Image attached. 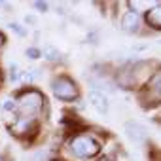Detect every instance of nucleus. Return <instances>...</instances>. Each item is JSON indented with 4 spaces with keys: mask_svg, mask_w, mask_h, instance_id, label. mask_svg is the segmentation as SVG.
Instances as JSON below:
<instances>
[{
    "mask_svg": "<svg viewBox=\"0 0 161 161\" xmlns=\"http://www.w3.org/2000/svg\"><path fill=\"white\" fill-rule=\"evenodd\" d=\"M40 106H42V95L36 93V91H27V93H23V95L19 97V101H17V110H19L21 114H25V116L36 114V112L40 110Z\"/></svg>",
    "mask_w": 161,
    "mask_h": 161,
    "instance_id": "f257e3e1",
    "label": "nucleus"
},
{
    "mask_svg": "<svg viewBox=\"0 0 161 161\" xmlns=\"http://www.w3.org/2000/svg\"><path fill=\"white\" fill-rule=\"evenodd\" d=\"M51 91L57 99H63V101H72L78 97V89L76 86L72 84V80L68 78H57L51 82Z\"/></svg>",
    "mask_w": 161,
    "mask_h": 161,
    "instance_id": "f03ea898",
    "label": "nucleus"
},
{
    "mask_svg": "<svg viewBox=\"0 0 161 161\" xmlns=\"http://www.w3.org/2000/svg\"><path fill=\"white\" fill-rule=\"evenodd\" d=\"M70 148L78 157H93L99 152V144L91 136H76L72 140Z\"/></svg>",
    "mask_w": 161,
    "mask_h": 161,
    "instance_id": "7ed1b4c3",
    "label": "nucleus"
},
{
    "mask_svg": "<svg viewBox=\"0 0 161 161\" xmlns=\"http://www.w3.org/2000/svg\"><path fill=\"white\" fill-rule=\"evenodd\" d=\"M125 133H127L129 140H133L135 144H144V140L148 138L146 127L140 125L138 121H127L125 123Z\"/></svg>",
    "mask_w": 161,
    "mask_h": 161,
    "instance_id": "20e7f679",
    "label": "nucleus"
},
{
    "mask_svg": "<svg viewBox=\"0 0 161 161\" xmlns=\"http://www.w3.org/2000/svg\"><path fill=\"white\" fill-rule=\"evenodd\" d=\"M89 103H91V106L99 112V114H108V99H106V95H103V93H99V91H89Z\"/></svg>",
    "mask_w": 161,
    "mask_h": 161,
    "instance_id": "39448f33",
    "label": "nucleus"
},
{
    "mask_svg": "<svg viewBox=\"0 0 161 161\" xmlns=\"http://www.w3.org/2000/svg\"><path fill=\"white\" fill-rule=\"evenodd\" d=\"M121 29L125 32H135L138 29V14L135 12H125L121 19Z\"/></svg>",
    "mask_w": 161,
    "mask_h": 161,
    "instance_id": "423d86ee",
    "label": "nucleus"
},
{
    "mask_svg": "<svg viewBox=\"0 0 161 161\" xmlns=\"http://www.w3.org/2000/svg\"><path fill=\"white\" fill-rule=\"evenodd\" d=\"M146 23L153 29H161V4L152 6L146 12Z\"/></svg>",
    "mask_w": 161,
    "mask_h": 161,
    "instance_id": "0eeeda50",
    "label": "nucleus"
},
{
    "mask_svg": "<svg viewBox=\"0 0 161 161\" xmlns=\"http://www.w3.org/2000/svg\"><path fill=\"white\" fill-rule=\"evenodd\" d=\"M91 87H93V91H99V93H108V95H114L116 93V87L110 84V82H106V80H103V78H93L91 80Z\"/></svg>",
    "mask_w": 161,
    "mask_h": 161,
    "instance_id": "6e6552de",
    "label": "nucleus"
},
{
    "mask_svg": "<svg viewBox=\"0 0 161 161\" xmlns=\"http://www.w3.org/2000/svg\"><path fill=\"white\" fill-rule=\"evenodd\" d=\"M148 93H150V97H152L153 103H159V101H161V72L152 78V82H150V91H148Z\"/></svg>",
    "mask_w": 161,
    "mask_h": 161,
    "instance_id": "1a4fd4ad",
    "label": "nucleus"
},
{
    "mask_svg": "<svg viewBox=\"0 0 161 161\" xmlns=\"http://www.w3.org/2000/svg\"><path fill=\"white\" fill-rule=\"evenodd\" d=\"M32 125H34V121H32V119H29V118H23V119L15 121V125L12 127V131H14L15 135L23 136V135H27V133H29V129H31Z\"/></svg>",
    "mask_w": 161,
    "mask_h": 161,
    "instance_id": "9d476101",
    "label": "nucleus"
},
{
    "mask_svg": "<svg viewBox=\"0 0 161 161\" xmlns=\"http://www.w3.org/2000/svg\"><path fill=\"white\" fill-rule=\"evenodd\" d=\"M44 57H46L47 61L55 63V61H59V59H61V53H59V49H57V47H53V46H46V47H44Z\"/></svg>",
    "mask_w": 161,
    "mask_h": 161,
    "instance_id": "9b49d317",
    "label": "nucleus"
},
{
    "mask_svg": "<svg viewBox=\"0 0 161 161\" xmlns=\"http://www.w3.org/2000/svg\"><path fill=\"white\" fill-rule=\"evenodd\" d=\"M21 74H23V70L19 68V64L14 63V64L10 66V80L15 84V82H19V80H21Z\"/></svg>",
    "mask_w": 161,
    "mask_h": 161,
    "instance_id": "f8f14e48",
    "label": "nucleus"
},
{
    "mask_svg": "<svg viewBox=\"0 0 161 161\" xmlns=\"http://www.w3.org/2000/svg\"><path fill=\"white\" fill-rule=\"evenodd\" d=\"M8 27H10V29H12V31H14L17 36H27V31H25V29L19 25V23H10Z\"/></svg>",
    "mask_w": 161,
    "mask_h": 161,
    "instance_id": "ddd939ff",
    "label": "nucleus"
},
{
    "mask_svg": "<svg viewBox=\"0 0 161 161\" xmlns=\"http://www.w3.org/2000/svg\"><path fill=\"white\" fill-rule=\"evenodd\" d=\"M2 108H4V112H15V110H17V104H15L12 99H6L4 104H2Z\"/></svg>",
    "mask_w": 161,
    "mask_h": 161,
    "instance_id": "4468645a",
    "label": "nucleus"
},
{
    "mask_svg": "<svg viewBox=\"0 0 161 161\" xmlns=\"http://www.w3.org/2000/svg\"><path fill=\"white\" fill-rule=\"evenodd\" d=\"M34 6H36L38 10H42V12H46V10H47V4H46V2H36Z\"/></svg>",
    "mask_w": 161,
    "mask_h": 161,
    "instance_id": "2eb2a0df",
    "label": "nucleus"
},
{
    "mask_svg": "<svg viewBox=\"0 0 161 161\" xmlns=\"http://www.w3.org/2000/svg\"><path fill=\"white\" fill-rule=\"evenodd\" d=\"M27 55H29V57H32V59H36L40 53H38V49H29V51H27Z\"/></svg>",
    "mask_w": 161,
    "mask_h": 161,
    "instance_id": "dca6fc26",
    "label": "nucleus"
},
{
    "mask_svg": "<svg viewBox=\"0 0 161 161\" xmlns=\"http://www.w3.org/2000/svg\"><path fill=\"white\" fill-rule=\"evenodd\" d=\"M4 42H6V38H4V34H2V32H0V47L4 46Z\"/></svg>",
    "mask_w": 161,
    "mask_h": 161,
    "instance_id": "f3484780",
    "label": "nucleus"
},
{
    "mask_svg": "<svg viewBox=\"0 0 161 161\" xmlns=\"http://www.w3.org/2000/svg\"><path fill=\"white\" fill-rule=\"evenodd\" d=\"M2 82H4V76H2V72H0V86H2Z\"/></svg>",
    "mask_w": 161,
    "mask_h": 161,
    "instance_id": "a211bd4d",
    "label": "nucleus"
},
{
    "mask_svg": "<svg viewBox=\"0 0 161 161\" xmlns=\"http://www.w3.org/2000/svg\"><path fill=\"white\" fill-rule=\"evenodd\" d=\"M101 161H110V159H108V157H104V159H101Z\"/></svg>",
    "mask_w": 161,
    "mask_h": 161,
    "instance_id": "6ab92c4d",
    "label": "nucleus"
},
{
    "mask_svg": "<svg viewBox=\"0 0 161 161\" xmlns=\"http://www.w3.org/2000/svg\"><path fill=\"white\" fill-rule=\"evenodd\" d=\"M0 161H4V159H2V155H0Z\"/></svg>",
    "mask_w": 161,
    "mask_h": 161,
    "instance_id": "aec40b11",
    "label": "nucleus"
}]
</instances>
